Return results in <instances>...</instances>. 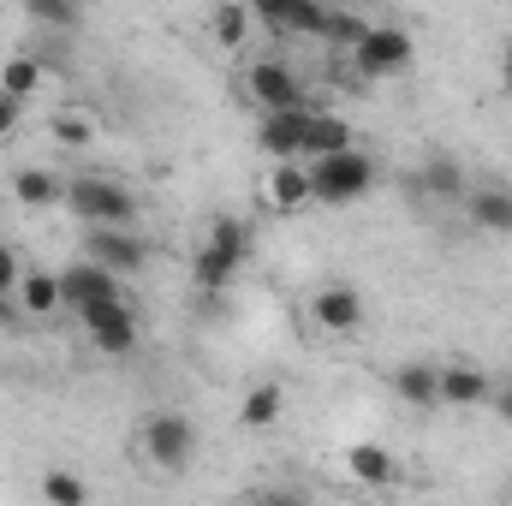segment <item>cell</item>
Masks as SVG:
<instances>
[{"label":"cell","mask_w":512,"mask_h":506,"mask_svg":"<svg viewBox=\"0 0 512 506\" xmlns=\"http://www.w3.org/2000/svg\"><path fill=\"white\" fill-rule=\"evenodd\" d=\"M78 221H90V227H131L137 221V197H131L126 185H114V179H102V173H78V179H66V197H60Z\"/></svg>","instance_id":"6da1fadb"},{"label":"cell","mask_w":512,"mask_h":506,"mask_svg":"<svg viewBox=\"0 0 512 506\" xmlns=\"http://www.w3.org/2000/svg\"><path fill=\"white\" fill-rule=\"evenodd\" d=\"M310 185H316V203H358L370 185H376V161L364 149H334V155H310Z\"/></svg>","instance_id":"7a4b0ae2"},{"label":"cell","mask_w":512,"mask_h":506,"mask_svg":"<svg viewBox=\"0 0 512 506\" xmlns=\"http://www.w3.org/2000/svg\"><path fill=\"white\" fill-rule=\"evenodd\" d=\"M251 256V227L245 221H233V215H221L215 227H209V239H203V251L191 262V274H197V286L203 292H221L233 274H239V262Z\"/></svg>","instance_id":"3957f363"},{"label":"cell","mask_w":512,"mask_h":506,"mask_svg":"<svg viewBox=\"0 0 512 506\" xmlns=\"http://www.w3.org/2000/svg\"><path fill=\"white\" fill-rule=\"evenodd\" d=\"M352 66H358L364 78L405 72V66H411V36H405L399 24H370V30L358 36V48H352Z\"/></svg>","instance_id":"277c9868"},{"label":"cell","mask_w":512,"mask_h":506,"mask_svg":"<svg viewBox=\"0 0 512 506\" xmlns=\"http://www.w3.org/2000/svg\"><path fill=\"white\" fill-rule=\"evenodd\" d=\"M143 453H149L161 471H185L191 453H197V429H191L179 411H155L149 429H143Z\"/></svg>","instance_id":"5b68a950"},{"label":"cell","mask_w":512,"mask_h":506,"mask_svg":"<svg viewBox=\"0 0 512 506\" xmlns=\"http://www.w3.org/2000/svg\"><path fill=\"white\" fill-rule=\"evenodd\" d=\"M84 334H90V346L96 352H108V358H126L131 346H137V316H131L126 298H108V304H90L84 316Z\"/></svg>","instance_id":"8992f818"},{"label":"cell","mask_w":512,"mask_h":506,"mask_svg":"<svg viewBox=\"0 0 512 506\" xmlns=\"http://www.w3.org/2000/svg\"><path fill=\"white\" fill-rule=\"evenodd\" d=\"M108 298H120V274L114 268H102V262H78V268H66L60 274V310H72V316H84L90 304H108Z\"/></svg>","instance_id":"52a82bcc"},{"label":"cell","mask_w":512,"mask_h":506,"mask_svg":"<svg viewBox=\"0 0 512 506\" xmlns=\"http://www.w3.org/2000/svg\"><path fill=\"white\" fill-rule=\"evenodd\" d=\"M310 120H316V108H310V102H304V108H274V114L262 120V131H256L262 155H274V161H304Z\"/></svg>","instance_id":"ba28073f"},{"label":"cell","mask_w":512,"mask_h":506,"mask_svg":"<svg viewBox=\"0 0 512 506\" xmlns=\"http://www.w3.org/2000/svg\"><path fill=\"white\" fill-rule=\"evenodd\" d=\"M245 90H251L256 108H304L310 96H304V78L292 72V66H280V60H256L251 72H245Z\"/></svg>","instance_id":"9c48e42d"},{"label":"cell","mask_w":512,"mask_h":506,"mask_svg":"<svg viewBox=\"0 0 512 506\" xmlns=\"http://www.w3.org/2000/svg\"><path fill=\"white\" fill-rule=\"evenodd\" d=\"M84 256L102 262V268H114V274H137V268L149 262V245H143L131 227H90V233H84Z\"/></svg>","instance_id":"30bf717a"},{"label":"cell","mask_w":512,"mask_h":506,"mask_svg":"<svg viewBox=\"0 0 512 506\" xmlns=\"http://www.w3.org/2000/svg\"><path fill=\"white\" fill-rule=\"evenodd\" d=\"M465 215H471V227H483V233H512V185H501V179L471 185V191H465Z\"/></svg>","instance_id":"8fae6325"},{"label":"cell","mask_w":512,"mask_h":506,"mask_svg":"<svg viewBox=\"0 0 512 506\" xmlns=\"http://www.w3.org/2000/svg\"><path fill=\"white\" fill-rule=\"evenodd\" d=\"M262 203H268V209H280V215H292V209L316 203L310 167H304V161H280V167L268 173V185H262Z\"/></svg>","instance_id":"7c38bea8"},{"label":"cell","mask_w":512,"mask_h":506,"mask_svg":"<svg viewBox=\"0 0 512 506\" xmlns=\"http://www.w3.org/2000/svg\"><path fill=\"white\" fill-rule=\"evenodd\" d=\"M310 316H316V328H328V334H352V328L364 322V298H358V286H322L316 304H310Z\"/></svg>","instance_id":"4fadbf2b"},{"label":"cell","mask_w":512,"mask_h":506,"mask_svg":"<svg viewBox=\"0 0 512 506\" xmlns=\"http://www.w3.org/2000/svg\"><path fill=\"white\" fill-rule=\"evenodd\" d=\"M489 387L477 364H441V405H489Z\"/></svg>","instance_id":"5bb4252c"},{"label":"cell","mask_w":512,"mask_h":506,"mask_svg":"<svg viewBox=\"0 0 512 506\" xmlns=\"http://www.w3.org/2000/svg\"><path fill=\"white\" fill-rule=\"evenodd\" d=\"M393 393H399L405 405H417V411L441 405V364H405V370L393 376Z\"/></svg>","instance_id":"9a60e30c"},{"label":"cell","mask_w":512,"mask_h":506,"mask_svg":"<svg viewBox=\"0 0 512 506\" xmlns=\"http://www.w3.org/2000/svg\"><path fill=\"white\" fill-rule=\"evenodd\" d=\"M18 310L24 316H54L60 310V274H42V268H24V280H18Z\"/></svg>","instance_id":"2e32d148"},{"label":"cell","mask_w":512,"mask_h":506,"mask_svg":"<svg viewBox=\"0 0 512 506\" xmlns=\"http://www.w3.org/2000/svg\"><path fill=\"white\" fill-rule=\"evenodd\" d=\"M346 465H352V477H358V483H370V489H382V483H393V477H399V459H393L387 447H376V441L346 447Z\"/></svg>","instance_id":"e0dca14e"},{"label":"cell","mask_w":512,"mask_h":506,"mask_svg":"<svg viewBox=\"0 0 512 506\" xmlns=\"http://www.w3.org/2000/svg\"><path fill=\"white\" fill-rule=\"evenodd\" d=\"M12 197H18L24 209H48V203L66 197V185H60L48 167H18V173H12Z\"/></svg>","instance_id":"ac0fdd59"},{"label":"cell","mask_w":512,"mask_h":506,"mask_svg":"<svg viewBox=\"0 0 512 506\" xmlns=\"http://www.w3.org/2000/svg\"><path fill=\"white\" fill-rule=\"evenodd\" d=\"M209 24H215V42H221V48H239V42L256 30V12L245 6V0H227V6H215Z\"/></svg>","instance_id":"d6986e66"},{"label":"cell","mask_w":512,"mask_h":506,"mask_svg":"<svg viewBox=\"0 0 512 506\" xmlns=\"http://www.w3.org/2000/svg\"><path fill=\"white\" fill-rule=\"evenodd\" d=\"M24 12H30L42 30H60V36L84 24V0H24Z\"/></svg>","instance_id":"ffe728a7"},{"label":"cell","mask_w":512,"mask_h":506,"mask_svg":"<svg viewBox=\"0 0 512 506\" xmlns=\"http://www.w3.org/2000/svg\"><path fill=\"white\" fill-rule=\"evenodd\" d=\"M334 149H352V126L340 114H316L310 120V143H304V161L310 155H334Z\"/></svg>","instance_id":"44dd1931"},{"label":"cell","mask_w":512,"mask_h":506,"mask_svg":"<svg viewBox=\"0 0 512 506\" xmlns=\"http://www.w3.org/2000/svg\"><path fill=\"white\" fill-rule=\"evenodd\" d=\"M36 84H42V60L36 54H12L0 66V90L6 96H36Z\"/></svg>","instance_id":"7402d4cb"},{"label":"cell","mask_w":512,"mask_h":506,"mask_svg":"<svg viewBox=\"0 0 512 506\" xmlns=\"http://www.w3.org/2000/svg\"><path fill=\"white\" fill-rule=\"evenodd\" d=\"M274 417H280V387H274V381H262V387H251V393H245L239 423H245V429H268Z\"/></svg>","instance_id":"603a6c76"},{"label":"cell","mask_w":512,"mask_h":506,"mask_svg":"<svg viewBox=\"0 0 512 506\" xmlns=\"http://www.w3.org/2000/svg\"><path fill=\"white\" fill-rule=\"evenodd\" d=\"M417 185H423L429 197H465V173H459V161H429Z\"/></svg>","instance_id":"cb8c5ba5"},{"label":"cell","mask_w":512,"mask_h":506,"mask_svg":"<svg viewBox=\"0 0 512 506\" xmlns=\"http://www.w3.org/2000/svg\"><path fill=\"white\" fill-rule=\"evenodd\" d=\"M364 30H370V24H364L358 12H334V6H328V18H322V42H334V48H358Z\"/></svg>","instance_id":"d4e9b609"},{"label":"cell","mask_w":512,"mask_h":506,"mask_svg":"<svg viewBox=\"0 0 512 506\" xmlns=\"http://www.w3.org/2000/svg\"><path fill=\"white\" fill-rule=\"evenodd\" d=\"M42 495H48L54 506H84L90 501V489H84L72 471H48V477H42Z\"/></svg>","instance_id":"484cf974"},{"label":"cell","mask_w":512,"mask_h":506,"mask_svg":"<svg viewBox=\"0 0 512 506\" xmlns=\"http://www.w3.org/2000/svg\"><path fill=\"white\" fill-rule=\"evenodd\" d=\"M18 280H24V262H18L12 245H0V292L12 298V292H18Z\"/></svg>","instance_id":"4316f807"},{"label":"cell","mask_w":512,"mask_h":506,"mask_svg":"<svg viewBox=\"0 0 512 506\" xmlns=\"http://www.w3.org/2000/svg\"><path fill=\"white\" fill-rule=\"evenodd\" d=\"M18 120H24V96H6V90H0V137H12Z\"/></svg>","instance_id":"83f0119b"},{"label":"cell","mask_w":512,"mask_h":506,"mask_svg":"<svg viewBox=\"0 0 512 506\" xmlns=\"http://www.w3.org/2000/svg\"><path fill=\"white\" fill-rule=\"evenodd\" d=\"M54 137H60V143H84V137H90V126H84V120H66V114H60V120H54Z\"/></svg>","instance_id":"f1b7e54d"},{"label":"cell","mask_w":512,"mask_h":506,"mask_svg":"<svg viewBox=\"0 0 512 506\" xmlns=\"http://www.w3.org/2000/svg\"><path fill=\"white\" fill-rule=\"evenodd\" d=\"M489 405H495V417H507V423H512V381L489 387Z\"/></svg>","instance_id":"f546056e"},{"label":"cell","mask_w":512,"mask_h":506,"mask_svg":"<svg viewBox=\"0 0 512 506\" xmlns=\"http://www.w3.org/2000/svg\"><path fill=\"white\" fill-rule=\"evenodd\" d=\"M501 84H507V96H512V48L501 54Z\"/></svg>","instance_id":"4dcf8cb0"}]
</instances>
